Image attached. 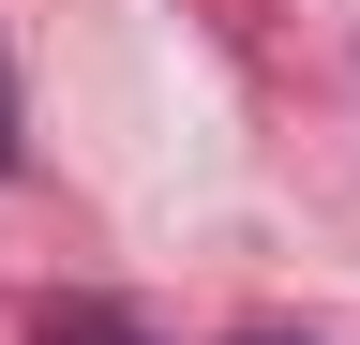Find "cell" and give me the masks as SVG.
<instances>
[{"label": "cell", "mask_w": 360, "mask_h": 345, "mask_svg": "<svg viewBox=\"0 0 360 345\" xmlns=\"http://www.w3.org/2000/svg\"><path fill=\"white\" fill-rule=\"evenodd\" d=\"M0 181H15V75H0Z\"/></svg>", "instance_id": "1"}]
</instances>
